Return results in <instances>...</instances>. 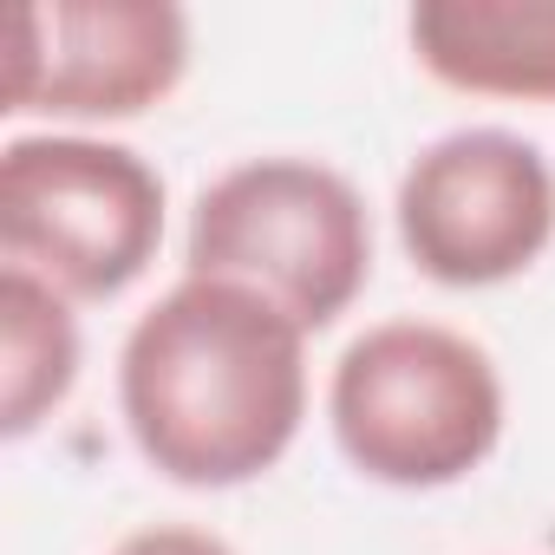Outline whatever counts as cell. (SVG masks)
I'll list each match as a JSON object with an SVG mask.
<instances>
[{"label": "cell", "instance_id": "obj_1", "mask_svg": "<svg viewBox=\"0 0 555 555\" xmlns=\"http://www.w3.org/2000/svg\"><path fill=\"white\" fill-rule=\"evenodd\" d=\"M118 412L157 477L235 490L301 438L308 334L255 288L183 274L125 334Z\"/></svg>", "mask_w": 555, "mask_h": 555}, {"label": "cell", "instance_id": "obj_2", "mask_svg": "<svg viewBox=\"0 0 555 555\" xmlns=\"http://www.w3.org/2000/svg\"><path fill=\"white\" fill-rule=\"evenodd\" d=\"M183 268L274 301L301 334L334 327L373 282L366 196L314 157H248L203 183Z\"/></svg>", "mask_w": 555, "mask_h": 555}, {"label": "cell", "instance_id": "obj_3", "mask_svg": "<svg viewBox=\"0 0 555 555\" xmlns=\"http://www.w3.org/2000/svg\"><path fill=\"white\" fill-rule=\"evenodd\" d=\"M347 464L392 490H444L503 438V379L470 334L438 321L366 327L327 379Z\"/></svg>", "mask_w": 555, "mask_h": 555}, {"label": "cell", "instance_id": "obj_4", "mask_svg": "<svg viewBox=\"0 0 555 555\" xmlns=\"http://www.w3.org/2000/svg\"><path fill=\"white\" fill-rule=\"evenodd\" d=\"M164 177L105 138H14L0 151V248L66 301H112L157 261Z\"/></svg>", "mask_w": 555, "mask_h": 555}, {"label": "cell", "instance_id": "obj_5", "mask_svg": "<svg viewBox=\"0 0 555 555\" xmlns=\"http://www.w3.org/2000/svg\"><path fill=\"white\" fill-rule=\"evenodd\" d=\"M392 216L412 268L438 288H496L555 242V170L516 131H451L412 157Z\"/></svg>", "mask_w": 555, "mask_h": 555}, {"label": "cell", "instance_id": "obj_6", "mask_svg": "<svg viewBox=\"0 0 555 555\" xmlns=\"http://www.w3.org/2000/svg\"><path fill=\"white\" fill-rule=\"evenodd\" d=\"M190 21L170 0H34L8 27L0 112L138 118L183 86Z\"/></svg>", "mask_w": 555, "mask_h": 555}, {"label": "cell", "instance_id": "obj_7", "mask_svg": "<svg viewBox=\"0 0 555 555\" xmlns=\"http://www.w3.org/2000/svg\"><path fill=\"white\" fill-rule=\"evenodd\" d=\"M405 34L451 92L555 105V0H418Z\"/></svg>", "mask_w": 555, "mask_h": 555}, {"label": "cell", "instance_id": "obj_8", "mask_svg": "<svg viewBox=\"0 0 555 555\" xmlns=\"http://www.w3.org/2000/svg\"><path fill=\"white\" fill-rule=\"evenodd\" d=\"M0 431L27 438L47 412L66 405L79 379V321L60 288H47L27 268H0Z\"/></svg>", "mask_w": 555, "mask_h": 555}, {"label": "cell", "instance_id": "obj_9", "mask_svg": "<svg viewBox=\"0 0 555 555\" xmlns=\"http://www.w3.org/2000/svg\"><path fill=\"white\" fill-rule=\"evenodd\" d=\"M112 555H235V548L209 529H190V522H151V529L125 535Z\"/></svg>", "mask_w": 555, "mask_h": 555}]
</instances>
